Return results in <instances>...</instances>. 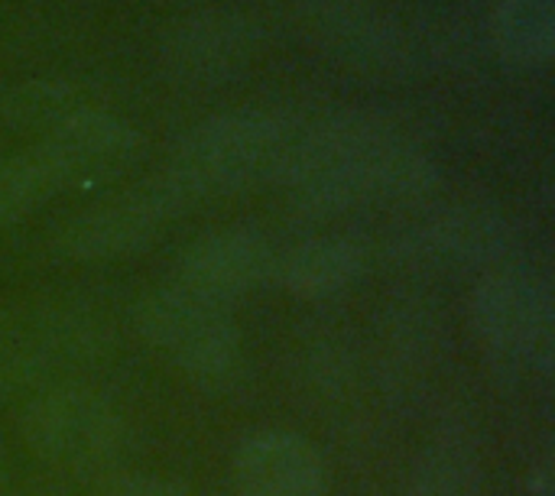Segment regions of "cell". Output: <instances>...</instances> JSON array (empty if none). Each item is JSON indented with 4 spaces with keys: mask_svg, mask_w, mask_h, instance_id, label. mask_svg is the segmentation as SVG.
Returning <instances> with one entry per match:
<instances>
[{
    "mask_svg": "<svg viewBox=\"0 0 555 496\" xmlns=\"http://www.w3.org/2000/svg\"><path fill=\"white\" fill-rule=\"evenodd\" d=\"M273 182L306 218L410 205L439 188L436 159L374 114H335L293 133Z\"/></svg>",
    "mask_w": 555,
    "mask_h": 496,
    "instance_id": "obj_1",
    "label": "cell"
},
{
    "mask_svg": "<svg viewBox=\"0 0 555 496\" xmlns=\"http://www.w3.org/2000/svg\"><path fill=\"white\" fill-rule=\"evenodd\" d=\"M293 133V120L280 110L234 107L192 127L179 140L166 172L198 205L208 195H228L257 179H273Z\"/></svg>",
    "mask_w": 555,
    "mask_h": 496,
    "instance_id": "obj_2",
    "label": "cell"
},
{
    "mask_svg": "<svg viewBox=\"0 0 555 496\" xmlns=\"http://www.w3.org/2000/svg\"><path fill=\"white\" fill-rule=\"evenodd\" d=\"M20 435L46 465L81 478H111L133 448V432L117 406L78 387L33 396L20 416Z\"/></svg>",
    "mask_w": 555,
    "mask_h": 496,
    "instance_id": "obj_3",
    "label": "cell"
},
{
    "mask_svg": "<svg viewBox=\"0 0 555 496\" xmlns=\"http://www.w3.org/2000/svg\"><path fill=\"white\" fill-rule=\"evenodd\" d=\"M189 208L192 201L176 185V179L169 172H159L107 198L104 205H94L65 221V227L55 237V247L65 260L81 263L130 257L150 247L153 237Z\"/></svg>",
    "mask_w": 555,
    "mask_h": 496,
    "instance_id": "obj_4",
    "label": "cell"
},
{
    "mask_svg": "<svg viewBox=\"0 0 555 496\" xmlns=\"http://www.w3.org/2000/svg\"><path fill=\"white\" fill-rule=\"evenodd\" d=\"M137 318L143 338L198 380H224L241 357L231 305L202 299L176 283L146 296Z\"/></svg>",
    "mask_w": 555,
    "mask_h": 496,
    "instance_id": "obj_5",
    "label": "cell"
},
{
    "mask_svg": "<svg viewBox=\"0 0 555 496\" xmlns=\"http://www.w3.org/2000/svg\"><path fill=\"white\" fill-rule=\"evenodd\" d=\"M475 331L511 367H530L550 354L553 341V292L550 283L530 266H494L481 273L472 296Z\"/></svg>",
    "mask_w": 555,
    "mask_h": 496,
    "instance_id": "obj_6",
    "label": "cell"
},
{
    "mask_svg": "<svg viewBox=\"0 0 555 496\" xmlns=\"http://www.w3.org/2000/svg\"><path fill=\"white\" fill-rule=\"evenodd\" d=\"M260 52V29L237 10H198L182 16L163 39L166 71L195 88L241 78Z\"/></svg>",
    "mask_w": 555,
    "mask_h": 496,
    "instance_id": "obj_7",
    "label": "cell"
},
{
    "mask_svg": "<svg viewBox=\"0 0 555 496\" xmlns=\"http://www.w3.org/2000/svg\"><path fill=\"white\" fill-rule=\"evenodd\" d=\"M514 244L517 231L504 214L481 205H455L410 227L397 250L426 266L488 273L511 260Z\"/></svg>",
    "mask_w": 555,
    "mask_h": 496,
    "instance_id": "obj_8",
    "label": "cell"
},
{
    "mask_svg": "<svg viewBox=\"0 0 555 496\" xmlns=\"http://www.w3.org/2000/svg\"><path fill=\"white\" fill-rule=\"evenodd\" d=\"M276 257L267 234L237 224L198 237L182 253L172 283L218 305H231L273 279Z\"/></svg>",
    "mask_w": 555,
    "mask_h": 496,
    "instance_id": "obj_9",
    "label": "cell"
},
{
    "mask_svg": "<svg viewBox=\"0 0 555 496\" xmlns=\"http://www.w3.org/2000/svg\"><path fill=\"white\" fill-rule=\"evenodd\" d=\"M143 136L107 110L81 107L46 130L39 153L55 169L62 188L88 185L124 172L140 156Z\"/></svg>",
    "mask_w": 555,
    "mask_h": 496,
    "instance_id": "obj_10",
    "label": "cell"
},
{
    "mask_svg": "<svg viewBox=\"0 0 555 496\" xmlns=\"http://www.w3.org/2000/svg\"><path fill=\"white\" fill-rule=\"evenodd\" d=\"M234 487L241 496H325L328 471L309 439L267 429L234 452Z\"/></svg>",
    "mask_w": 555,
    "mask_h": 496,
    "instance_id": "obj_11",
    "label": "cell"
},
{
    "mask_svg": "<svg viewBox=\"0 0 555 496\" xmlns=\"http://www.w3.org/2000/svg\"><path fill=\"white\" fill-rule=\"evenodd\" d=\"M306 23L348 62L364 68H400L410 58L400 26L371 0H309Z\"/></svg>",
    "mask_w": 555,
    "mask_h": 496,
    "instance_id": "obj_12",
    "label": "cell"
},
{
    "mask_svg": "<svg viewBox=\"0 0 555 496\" xmlns=\"http://www.w3.org/2000/svg\"><path fill=\"white\" fill-rule=\"evenodd\" d=\"M367 263V250L341 234L309 237L276 257L273 279L299 299H332L351 289Z\"/></svg>",
    "mask_w": 555,
    "mask_h": 496,
    "instance_id": "obj_13",
    "label": "cell"
},
{
    "mask_svg": "<svg viewBox=\"0 0 555 496\" xmlns=\"http://www.w3.org/2000/svg\"><path fill=\"white\" fill-rule=\"evenodd\" d=\"M491 32L501 55L514 65H546L555 52V0H501Z\"/></svg>",
    "mask_w": 555,
    "mask_h": 496,
    "instance_id": "obj_14",
    "label": "cell"
},
{
    "mask_svg": "<svg viewBox=\"0 0 555 496\" xmlns=\"http://www.w3.org/2000/svg\"><path fill=\"white\" fill-rule=\"evenodd\" d=\"M55 192H62V182L49 159L36 149L0 159V227L23 221L39 205H46Z\"/></svg>",
    "mask_w": 555,
    "mask_h": 496,
    "instance_id": "obj_15",
    "label": "cell"
},
{
    "mask_svg": "<svg viewBox=\"0 0 555 496\" xmlns=\"http://www.w3.org/2000/svg\"><path fill=\"white\" fill-rule=\"evenodd\" d=\"M403 496H478V461L462 439L436 442L410 474Z\"/></svg>",
    "mask_w": 555,
    "mask_h": 496,
    "instance_id": "obj_16",
    "label": "cell"
},
{
    "mask_svg": "<svg viewBox=\"0 0 555 496\" xmlns=\"http://www.w3.org/2000/svg\"><path fill=\"white\" fill-rule=\"evenodd\" d=\"M81 110L75 91L65 81H26L0 97V120L7 127H46L52 130L68 114Z\"/></svg>",
    "mask_w": 555,
    "mask_h": 496,
    "instance_id": "obj_17",
    "label": "cell"
},
{
    "mask_svg": "<svg viewBox=\"0 0 555 496\" xmlns=\"http://www.w3.org/2000/svg\"><path fill=\"white\" fill-rule=\"evenodd\" d=\"M94 496H195L189 487L150 474H111Z\"/></svg>",
    "mask_w": 555,
    "mask_h": 496,
    "instance_id": "obj_18",
    "label": "cell"
},
{
    "mask_svg": "<svg viewBox=\"0 0 555 496\" xmlns=\"http://www.w3.org/2000/svg\"><path fill=\"white\" fill-rule=\"evenodd\" d=\"M7 484H10V471H7V465H3V455H0V494L7 491Z\"/></svg>",
    "mask_w": 555,
    "mask_h": 496,
    "instance_id": "obj_19",
    "label": "cell"
},
{
    "mask_svg": "<svg viewBox=\"0 0 555 496\" xmlns=\"http://www.w3.org/2000/svg\"><path fill=\"white\" fill-rule=\"evenodd\" d=\"M39 496H65V494H39Z\"/></svg>",
    "mask_w": 555,
    "mask_h": 496,
    "instance_id": "obj_20",
    "label": "cell"
}]
</instances>
